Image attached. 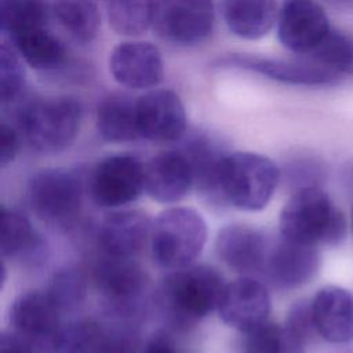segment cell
Listing matches in <instances>:
<instances>
[{
  "instance_id": "1",
  "label": "cell",
  "mask_w": 353,
  "mask_h": 353,
  "mask_svg": "<svg viewBox=\"0 0 353 353\" xmlns=\"http://www.w3.org/2000/svg\"><path fill=\"white\" fill-rule=\"evenodd\" d=\"M280 234L310 245H338L346 236L343 212L317 185L298 188L279 218Z\"/></svg>"
},
{
  "instance_id": "2",
  "label": "cell",
  "mask_w": 353,
  "mask_h": 353,
  "mask_svg": "<svg viewBox=\"0 0 353 353\" xmlns=\"http://www.w3.org/2000/svg\"><path fill=\"white\" fill-rule=\"evenodd\" d=\"M17 106V121L28 143L41 153H57L74 141L83 108L77 98L63 95L32 99Z\"/></svg>"
},
{
  "instance_id": "3",
  "label": "cell",
  "mask_w": 353,
  "mask_h": 353,
  "mask_svg": "<svg viewBox=\"0 0 353 353\" xmlns=\"http://www.w3.org/2000/svg\"><path fill=\"white\" fill-rule=\"evenodd\" d=\"M280 179L279 167L269 157L254 152L225 154L219 167V194L222 201L244 211H258L268 205Z\"/></svg>"
},
{
  "instance_id": "4",
  "label": "cell",
  "mask_w": 353,
  "mask_h": 353,
  "mask_svg": "<svg viewBox=\"0 0 353 353\" xmlns=\"http://www.w3.org/2000/svg\"><path fill=\"white\" fill-rule=\"evenodd\" d=\"M207 241V223L203 216L188 207H172L153 221L150 250L156 263L176 270L194 262Z\"/></svg>"
},
{
  "instance_id": "5",
  "label": "cell",
  "mask_w": 353,
  "mask_h": 353,
  "mask_svg": "<svg viewBox=\"0 0 353 353\" xmlns=\"http://www.w3.org/2000/svg\"><path fill=\"white\" fill-rule=\"evenodd\" d=\"M225 285L216 269L189 265L167 276L161 288L163 302L175 321L193 324L218 309Z\"/></svg>"
},
{
  "instance_id": "6",
  "label": "cell",
  "mask_w": 353,
  "mask_h": 353,
  "mask_svg": "<svg viewBox=\"0 0 353 353\" xmlns=\"http://www.w3.org/2000/svg\"><path fill=\"white\" fill-rule=\"evenodd\" d=\"M26 196L37 218L51 225H65L80 211L83 183L72 171L46 168L30 176Z\"/></svg>"
},
{
  "instance_id": "7",
  "label": "cell",
  "mask_w": 353,
  "mask_h": 353,
  "mask_svg": "<svg viewBox=\"0 0 353 353\" xmlns=\"http://www.w3.org/2000/svg\"><path fill=\"white\" fill-rule=\"evenodd\" d=\"M212 0H154L152 28L157 36L178 46H196L212 33Z\"/></svg>"
},
{
  "instance_id": "8",
  "label": "cell",
  "mask_w": 353,
  "mask_h": 353,
  "mask_svg": "<svg viewBox=\"0 0 353 353\" xmlns=\"http://www.w3.org/2000/svg\"><path fill=\"white\" fill-rule=\"evenodd\" d=\"M88 190L99 207L116 208L130 204L145 190V165L131 154L109 156L92 170Z\"/></svg>"
},
{
  "instance_id": "9",
  "label": "cell",
  "mask_w": 353,
  "mask_h": 353,
  "mask_svg": "<svg viewBox=\"0 0 353 353\" xmlns=\"http://www.w3.org/2000/svg\"><path fill=\"white\" fill-rule=\"evenodd\" d=\"M330 30L328 15L316 0H287L279 11V40L299 57L312 52Z\"/></svg>"
},
{
  "instance_id": "10",
  "label": "cell",
  "mask_w": 353,
  "mask_h": 353,
  "mask_svg": "<svg viewBox=\"0 0 353 353\" xmlns=\"http://www.w3.org/2000/svg\"><path fill=\"white\" fill-rule=\"evenodd\" d=\"M270 307L268 288L259 280L244 274L225 285L218 312L228 327L247 334L268 321Z\"/></svg>"
},
{
  "instance_id": "11",
  "label": "cell",
  "mask_w": 353,
  "mask_h": 353,
  "mask_svg": "<svg viewBox=\"0 0 353 353\" xmlns=\"http://www.w3.org/2000/svg\"><path fill=\"white\" fill-rule=\"evenodd\" d=\"M218 65L251 70L284 84L305 87L334 85L341 77L338 73L313 62L306 57H299L296 59H273L230 55L221 59Z\"/></svg>"
},
{
  "instance_id": "12",
  "label": "cell",
  "mask_w": 353,
  "mask_h": 353,
  "mask_svg": "<svg viewBox=\"0 0 353 353\" xmlns=\"http://www.w3.org/2000/svg\"><path fill=\"white\" fill-rule=\"evenodd\" d=\"M137 121L141 138L174 142L186 131L185 106L172 90H153L137 99Z\"/></svg>"
},
{
  "instance_id": "13",
  "label": "cell",
  "mask_w": 353,
  "mask_h": 353,
  "mask_svg": "<svg viewBox=\"0 0 353 353\" xmlns=\"http://www.w3.org/2000/svg\"><path fill=\"white\" fill-rule=\"evenodd\" d=\"M320 268L316 245L290 240L280 234L269 245L263 272L269 281L280 290H292L309 283Z\"/></svg>"
},
{
  "instance_id": "14",
  "label": "cell",
  "mask_w": 353,
  "mask_h": 353,
  "mask_svg": "<svg viewBox=\"0 0 353 353\" xmlns=\"http://www.w3.org/2000/svg\"><path fill=\"white\" fill-rule=\"evenodd\" d=\"M109 70L119 84L132 90L153 88L164 76L161 54L149 41H123L116 46L109 58Z\"/></svg>"
},
{
  "instance_id": "15",
  "label": "cell",
  "mask_w": 353,
  "mask_h": 353,
  "mask_svg": "<svg viewBox=\"0 0 353 353\" xmlns=\"http://www.w3.org/2000/svg\"><path fill=\"white\" fill-rule=\"evenodd\" d=\"M61 314L48 291H26L17 296L11 306L10 320L12 331L22 335L32 345L52 342L61 331Z\"/></svg>"
},
{
  "instance_id": "16",
  "label": "cell",
  "mask_w": 353,
  "mask_h": 353,
  "mask_svg": "<svg viewBox=\"0 0 353 353\" xmlns=\"http://www.w3.org/2000/svg\"><path fill=\"white\" fill-rule=\"evenodd\" d=\"M194 185V171L185 150H165L145 164V190L156 201H181Z\"/></svg>"
},
{
  "instance_id": "17",
  "label": "cell",
  "mask_w": 353,
  "mask_h": 353,
  "mask_svg": "<svg viewBox=\"0 0 353 353\" xmlns=\"http://www.w3.org/2000/svg\"><path fill=\"white\" fill-rule=\"evenodd\" d=\"M152 223L139 210L113 212L101 223L98 243L108 256L132 259L150 240Z\"/></svg>"
},
{
  "instance_id": "18",
  "label": "cell",
  "mask_w": 353,
  "mask_h": 353,
  "mask_svg": "<svg viewBox=\"0 0 353 353\" xmlns=\"http://www.w3.org/2000/svg\"><path fill=\"white\" fill-rule=\"evenodd\" d=\"M312 319L319 336L331 343L353 341V294L342 287L327 285L310 301Z\"/></svg>"
},
{
  "instance_id": "19",
  "label": "cell",
  "mask_w": 353,
  "mask_h": 353,
  "mask_svg": "<svg viewBox=\"0 0 353 353\" xmlns=\"http://www.w3.org/2000/svg\"><path fill=\"white\" fill-rule=\"evenodd\" d=\"M269 245L259 230L247 225H228L215 240L216 254L223 263L247 276L263 269Z\"/></svg>"
},
{
  "instance_id": "20",
  "label": "cell",
  "mask_w": 353,
  "mask_h": 353,
  "mask_svg": "<svg viewBox=\"0 0 353 353\" xmlns=\"http://www.w3.org/2000/svg\"><path fill=\"white\" fill-rule=\"evenodd\" d=\"M94 279L101 294L117 306L137 301L148 285V276L138 263L108 255L95 266Z\"/></svg>"
},
{
  "instance_id": "21",
  "label": "cell",
  "mask_w": 353,
  "mask_h": 353,
  "mask_svg": "<svg viewBox=\"0 0 353 353\" xmlns=\"http://www.w3.org/2000/svg\"><path fill=\"white\" fill-rule=\"evenodd\" d=\"M0 252L3 259L36 262L46 256L47 245L25 215L3 207L0 214Z\"/></svg>"
},
{
  "instance_id": "22",
  "label": "cell",
  "mask_w": 353,
  "mask_h": 353,
  "mask_svg": "<svg viewBox=\"0 0 353 353\" xmlns=\"http://www.w3.org/2000/svg\"><path fill=\"white\" fill-rule=\"evenodd\" d=\"M279 18L276 0H225L223 19L229 30L244 40L266 36Z\"/></svg>"
},
{
  "instance_id": "23",
  "label": "cell",
  "mask_w": 353,
  "mask_h": 353,
  "mask_svg": "<svg viewBox=\"0 0 353 353\" xmlns=\"http://www.w3.org/2000/svg\"><path fill=\"white\" fill-rule=\"evenodd\" d=\"M8 43L34 70L54 72L62 68L68 58L63 43L46 26L22 32L8 39Z\"/></svg>"
},
{
  "instance_id": "24",
  "label": "cell",
  "mask_w": 353,
  "mask_h": 353,
  "mask_svg": "<svg viewBox=\"0 0 353 353\" xmlns=\"http://www.w3.org/2000/svg\"><path fill=\"white\" fill-rule=\"evenodd\" d=\"M97 128L108 142L123 143L141 138L137 121V101L120 94L102 99L97 109Z\"/></svg>"
},
{
  "instance_id": "25",
  "label": "cell",
  "mask_w": 353,
  "mask_h": 353,
  "mask_svg": "<svg viewBox=\"0 0 353 353\" xmlns=\"http://www.w3.org/2000/svg\"><path fill=\"white\" fill-rule=\"evenodd\" d=\"M54 15L62 29L79 43H91L99 32L101 15L92 0H57Z\"/></svg>"
},
{
  "instance_id": "26",
  "label": "cell",
  "mask_w": 353,
  "mask_h": 353,
  "mask_svg": "<svg viewBox=\"0 0 353 353\" xmlns=\"http://www.w3.org/2000/svg\"><path fill=\"white\" fill-rule=\"evenodd\" d=\"M245 335L244 353H305L306 342L285 324L266 321Z\"/></svg>"
},
{
  "instance_id": "27",
  "label": "cell",
  "mask_w": 353,
  "mask_h": 353,
  "mask_svg": "<svg viewBox=\"0 0 353 353\" xmlns=\"http://www.w3.org/2000/svg\"><path fill=\"white\" fill-rule=\"evenodd\" d=\"M48 21V6L44 0H0L1 32L14 37L34 28H43Z\"/></svg>"
},
{
  "instance_id": "28",
  "label": "cell",
  "mask_w": 353,
  "mask_h": 353,
  "mask_svg": "<svg viewBox=\"0 0 353 353\" xmlns=\"http://www.w3.org/2000/svg\"><path fill=\"white\" fill-rule=\"evenodd\" d=\"M154 0H109L108 21L110 28L124 36H138L153 23Z\"/></svg>"
},
{
  "instance_id": "29",
  "label": "cell",
  "mask_w": 353,
  "mask_h": 353,
  "mask_svg": "<svg viewBox=\"0 0 353 353\" xmlns=\"http://www.w3.org/2000/svg\"><path fill=\"white\" fill-rule=\"evenodd\" d=\"M313 62L341 74H353V34L332 29L307 55Z\"/></svg>"
},
{
  "instance_id": "30",
  "label": "cell",
  "mask_w": 353,
  "mask_h": 353,
  "mask_svg": "<svg viewBox=\"0 0 353 353\" xmlns=\"http://www.w3.org/2000/svg\"><path fill=\"white\" fill-rule=\"evenodd\" d=\"M54 347L55 353H108V339L97 323L77 321L61 328Z\"/></svg>"
},
{
  "instance_id": "31",
  "label": "cell",
  "mask_w": 353,
  "mask_h": 353,
  "mask_svg": "<svg viewBox=\"0 0 353 353\" xmlns=\"http://www.w3.org/2000/svg\"><path fill=\"white\" fill-rule=\"evenodd\" d=\"M25 69L19 54L3 41L0 47V98L3 106H12L23 97Z\"/></svg>"
},
{
  "instance_id": "32",
  "label": "cell",
  "mask_w": 353,
  "mask_h": 353,
  "mask_svg": "<svg viewBox=\"0 0 353 353\" xmlns=\"http://www.w3.org/2000/svg\"><path fill=\"white\" fill-rule=\"evenodd\" d=\"M47 291L62 312H69L83 302L85 279L77 269H62L52 276Z\"/></svg>"
},
{
  "instance_id": "33",
  "label": "cell",
  "mask_w": 353,
  "mask_h": 353,
  "mask_svg": "<svg viewBox=\"0 0 353 353\" xmlns=\"http://www.w3.org/2000/svg\"><path fill=\"white\" fill-rule=\"evenodd\" d=\"M285 325L291 328L298 336H301L306 343L317 335L312 319L310 301H299L295 302L287 314Z\"/></svg>"
},
{
  "instance_id": "34",
  "label": "cell",
  "mask_w": 353,
  "mask_h": 353,
  "mask_svg": "<svg viewBox=\"0 0 353 353\" xmlns=\"http://www.w3.org/2000/svg\"><path fill=\"white\" fill-rule=\"evenodd\" d=\"M19 150V134L18 131L7 124L6 121L1 123L0 127V164L1 167L8 165L17 157Z\"/></svg>"
},
{
  "instance_id": "35",
  "label": "cell",
  "mask_w": 353,
  "mask_h": 353,
  "mask_svg": "<svg viewBox=\"0 0 353 353\" xmlns=\"http://www.w3.org/2000/svg\"><path fill=\"white\" fill-rule=\"evenodd\" d=\"M0 353H33L32 343L15 331H7L0 338Z\"/></svg>"
},
{
  "instance_id": "36",
  "label": "cell",
  "mask_w": 353,
  "mask_h": 353,
  "mask_svg": "<svg viewBox=\"0 0 353 353\" xmlns=\"http://www.w3.org/2000/svg\"><path fill=\"white\" fill-rule=\"evenodd\" d=\"M143 353H181L167 335H154L145 347Z\"/></svg>"
},
{
  "instance_id": "37",
  "label": "cell",
  "mask_w": 353,
  "mask_h": 353,
  "mask_svg": "<svg viewBox=\"0 0 353 353\" xmlns=\"http://www.w3.org/2000/svg\"><path fill=\"white\" fill-rule=\"evenodd\" d=\"M331 3L334 7H341V8H350L353 7V0H327Z\"/></svg>"
},
{
  "instance_id": "38",
  "label": "cell",
  "mask_w": 353,
  "mask_h": 353,
  "mask_svg": "<svg viewBox=\"0 0 353 353\" xmlns=\"http://www.w3.org/2000/svg\"><path fill=\"white\" fill-rule=\"evenodd\" d=\"M350 221H352V229H353V207H352V214H350Z\"/></svg>"
}]
</instances>
